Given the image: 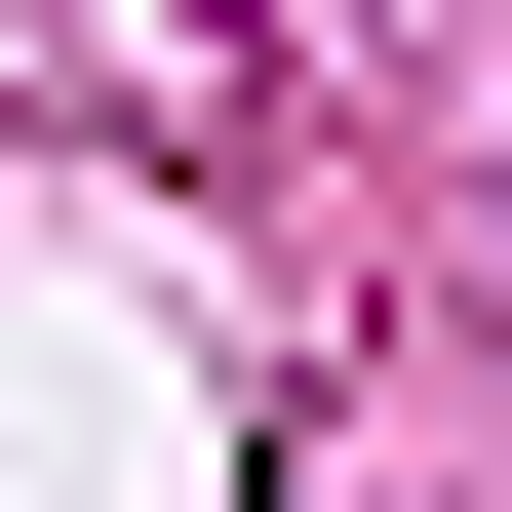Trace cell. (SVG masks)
<instances>
[{
  "instance_id": "cell-1",
  "label": "cell",
  "mask_w": 512,
  "mask_h": 512,
  "mask_svg": "<svg viewBox=\"0 0 512 512\" xmlns=\"http://www.w3.org/2000/svg\"><path fill=\"white\" fill-rule=\"evenodd\" d=\"M197 40H316V0H197Z\"/></svg>"
}]
</instances>
